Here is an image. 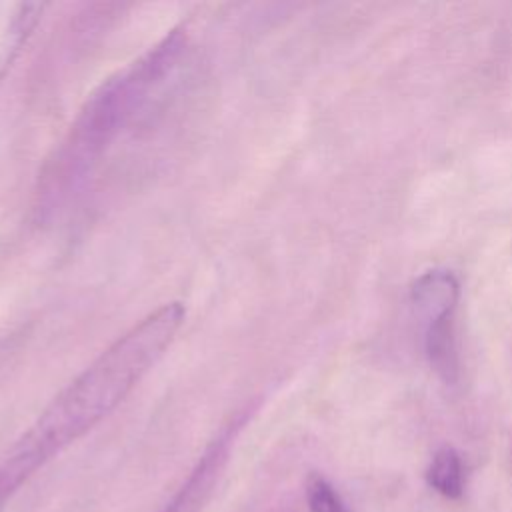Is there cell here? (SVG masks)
<instances>
[{"mask_svg":"<svg viewBox=\"0 0 512 512\" xmlns=\"http://www.w3.org/2000/svg\"><path fill=\"white\" fill-rule=\"evenodd\" d=\"M186 318L180 302H166L100 352L14 442L0 462V502L46 462L112 414L156 366Z\"/></svg>","mask_w":512,"mask_h":512,"instance_id":"1","label":"cell"},{"mask_svg":"<svg viewBox=\"0 0 512 512\" xmlns=\"http://www.w3.org/2000/svg\"><path fill=\"white\" fill-rule=\"evenodd\" d=\"M186 48V34L170 30L86 98L38 172L32 192V212L38 222L52 220L84 192L116 140L144 114L172 78Z\"/></svg>","mask_w":512,"mask_h":512,"instance_id":"2","label":"cell"},{"mask_svg":"<svg viewBox=\"0 0 512 512\" xmlns=\"http://www.w3.org/2000/svg\"><path fill=\"white\" fill-rule=\"evenodd\" d=\"M240 424L242 420H234L208 444L186 480L180 484V488L172 494V498L164 504L160 512H200L204 508L218 478L222 476L230 446L236 432L240 430Z\"/></svg>","mask_w":512,"mask_h":512,"instance_id":"3","label":"cell"},{"mask_svg":"<svg viewBox=\"0 0 512 512\" xmlns=\"http://www.w3.org/2000/svg\"><path fill=\"white\" fill-rule=\"evenodd\" d=\"M44 4L0 2V84L38 26Z\"/></svg>","mask_w":512,"mask_h":512,"instance_id":"4","label":"cell"},{"mask_svg":"<svg viewBox=\"0 0 512 512\" xmlns=\"http://www.w3.org/2000/svg\"><path fill=\"white\" fill-rule=\"evenodd\" d=\"M458 298V282L446 270H430L412 286V302L428 324L450 318Z\"/></svg>","mask_w":512,"mask_h":512,"instance_id":"5","label":"cell"},{"mask_svg":"<svg viewBox=\"0 0 512 512\" xmlns=\"http://www.w3.org/2000/svg\"><path fill=\"white\" fill-rule=\"evenodd\" d=\"M426 352H428V358H430L434 370L444 380H454L456 378L458 364H456V348H454L450 318L428 324Z\"/></svg>","mask_w":512,"mask_h":512,"instance_id":"6","label":"cell"},{"mask_svg":"<svg viewBox=\"0 0 512 512\" xmlns=\"http://www.w3.org/2000/svg\"><path fill=\"white\" fill-rule=\"evenodd\" d=\"M428 482L444 496L458 498L462 492V466L452 448H442L434 454L428 468Z\"/></svg>","mask_w":512,"mask_h":512,"instance_id":"7","label":"cell"},{"mask_svg":"<svg viewBox=\"0 0 512 512\" xmlns=\"http://www.w3.org/2000/svg\"><path fill=\"white\" fill-rule=\"evenodd\" d=\"M306 500L312 512H348L340 496L322 476H310L306 484Z\"/></svg>","mask_w":512,"mask_h":512,"instance_id":"8","label":"cell"}]
</instances>
